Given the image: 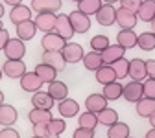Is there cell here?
Masks as SVG:
<instances>
[{
  "label": "cell",
  "mask_w": 155,
  "mask_h": 138,
  "mask_svg": "<svg viewBox=\"0 0 155 138\" xmlns=\"http://www.w3.org/2000/svg\"><path fill=\"white\" fill-rule=\"evenodd\" d=\"M28 120L33 125H46L54 120V116H52V111H46V109H31L28 112Z\"/></svg>",
  "instance_id": "cell-18"
},
{
  "label": "cell",
  "mask_w": 155,
  "mask_h": 138,
  "mask_svg": "<svg viewBox=\"0 0 155 138\" xmlns=\"http://www.w3.org/2000/svg\"><path fill=\"white\" fill-rule=\"evenodd\" d=\"M107 138H129V125L116 122L107 129Z\"/></svg>",
  "instance_id": "cell-32"
},
{
  "label": "cell",
  "mask_w": 155,
  "mask_h": 138,
  "mask_svg": "<svg viewBox=\"0 0 155 138\" xmlns=\"http://www.w3.org/2000/svg\"><path fill=\"white\" fill-rule=\"evenodd\" d=\"M98 122L102 124V125H105V127H111V125H114L116 122H118V114H116V111L114 109H104L100 114H98Z\"/></svg>",
  "instance_id": "cell-34"
},
{
  "label": "cell",
  "mask_w": 155,
  "mask_h": 138,
  "mask_svg": "<svg viewBox=\"0 0 155 138\" xmlns=\"http://www.w3.org/2000/svg\"><path fill=\"white\" fill-rule=\"evenodd\" d=\"M85 109L89 112L100 114L104 109H107V100L104 98V94H91V96H87V100H85Z\"/></svg>",
  "instance_id": "cell-16"
},
{
  "label": "cell",
  "mask_w": 155,
  "mask_h": 138,
  "mask_svg": "<svg viewBox=\"0 0 155 138\" xmlns=\"http://www.w3.org/2000/svg\"><path fill=\"white\" fill-rule=\"evenodd\" d=\"M72 2H78V4H80V2H81V0H72Z\"/></svg>",
  "instance_id": "cell-54"
},
{
  "label": "cell",
  "mask_w": 155,
  "mask_h": 138,
  "mask_svg": "<svg viewBox=\"0 0 155 138\" xmlns=\"http://www.w3.org/2000/svg\"><path fill=\"white\" fill-rule=\"evenodd\" d=\"M129 138H133V136H129Z\"/></svg>",
  "instance_id": "cell-57"
},
{
  "label": "cell",
  "mask_w": 155,
  "mask_h": 138,
  "mask_svg": "<svg viewBox=\"0 0 155 138\" xmlns=\"http://www.w3.org/2000/svg\"><path fill=\"white\" fill-rule=\"evenodd\" d=\"M96 81L102 85H109L113 81H118V77H116V72L111 65H104L100 70H96Z\"/></svg>",
  "instance_id": "cell-24"
},
{
  "label": "cell",
  "mask_w": 155,
  "mask_h": 138,
  "mask_svg": "<svg viewBox=\"0 0 155 138\" xmlns=\"http://www.w3.org/2000/svg\"><path fill=\"white\" fill-rule=\"evenodd\" d=\"M4 74L8 77H11V79H21V77L26 74V65L22 61H11V59H8V61L4 63L2 66Z\"/></svg>",
  "instance_id": "cell-12"
},
{
  "label": "cell",
  "mask_w": 155,
  "mask_h": 138,
  "mask_svg": "<svg viewBox=\"0 0 155 138\" xmlns=\"http://www.w3.org/2000/svg\"><path fill=\"white\" fill-rule=\"evenodd\" d=\"M54 103H55V100H54V98H52L46 90H39V92H35V94L31 96V105H33V109H46V111H52Z\"/></svg>",
  "instance_id": "cell-15"
},
{
  "label": "cell",
  "mask_w": 155,
  "mask_h": 138,
  "mask_svg": "<svg viewBox=\"0 0 155 138\" xmlns=\"http://www.w3.org/2000/svg\"><path fill=\"white\" fill-rule=\"evenodd\" d=\"M0 30H2V21H0Z\"/></svg>",
  "instance_id": "cell-55"
},
{
  "label": "cell",
  "mask_w": 155,
  "mask_h": 138,
  "mask_svg": "<svg viewBox=\"0 0 155 138\" xmlns=\"http://www.w3.org/2000/svg\"><path fill=\"white\" fill-rule=\"evenodd\" d=\"M78 124H80V127H85V129H92L98 125V114H94V112H89L85 111L83 114H80V120H78Z\"/></svg>",
  "instance_id": "cell-35"
},
{
  "label": "cell",
  "mask_w": 155,
  "mask_h": 138,
  "mask_svg": "<svg viewBox=\"0 0 155 138\" xmlns=\"http://www.w3.org/2000/svg\"><path fill=\"white\" fill-rule=\"evenodd\" d=\"M102 0H81L80 4H78V11H81L85 15H96L100 9H102Z\"/></svg>",
  "instance_id": "cell-30"
},
{
  "label": "cell",
  "mask_w": 155,
  "mask_h": 138,
  "mask_svg": "<svg viewBox=\"0 0 155 138\" xmlns=\"http://www.w3.org/2000/svg\"><path fill=\"white\" fill-rule=\"evenodd\" d=\"M124 53H126V50H124L122 46H118V44H111L107 50L102 52V59H104L105 65H113V63L118 61V59H122Z\"/></svg>",
  "instance_id": "cell-22"
},
{
  "label": "cell",
  "mask_w": 155,
  "mask_h": 138,
  "mask_svg": "<svg viewBox=\"0 0 155 138\" xmlns=\"http://www.w3.org/2000/svg\"><path fill=\"white\" fill-rule=\"evenodd\" d=\"M153 112H155V100H151V98H142L137 103V114L140 118H150Z\"/></svg>",
  "instance_id": "cell-31"
},
{
  "label": "cell",
  "mask_w": 155,
  "mask_h": 138,
  "mask_svg": "<svg viewBox=\"0 0 155 138\" xmlns=\"http://www.w3.org/2000/svg\"><path fill=\"white\" fill-rule=\"evenodd\" d=\"M4 53L11 61H22V57L26 55L24 41H21V39H9V43L4 48Z\"/></svg>",
  "instance_id": "cell-3"
},
{
  "label": "cell",
  "mask_w": 155,
  "mask_h": 138,
  "mask_svg": "<svg viewBox=\"0 0 155 138\" xmlns=\"http://www.w3.org/2000/svg\"><path fill=\"white\" fill-rule=\"evenodd\" d=\"M4 2H6L8 6L15 8V6H21V4H22V0H4Z\"/></svg>",
  "instance_id": "cell-46"
},
{
  "label": "cell",
  "mask_w": 155,
  "mask_h": 138,
  "mask_svg": "<svg viewBox=\"0 0 155 138\" xmlns=\"http://www.w3.org/2000/svg\"><path fill=\"white\" fill-rule=\"evenodd\" d=\"M43 63L54 66L57 72L65 70V66H67V61H65V57H63L61 52H45L43 53Z\"/></svg>",
  "instance_id": "cell-19"
},
{
  "label": "cell",
  "mask_w": 155,
  "mask_h": 138,
  "mask_svg": "<svg viewBox=\"0 0 155 138\" xmlns=\"http://www.w3.org/2000/svg\"><path fill=\"white\" fill-rule=\"evenodd\" d=\"M146 138H155V127H151V129L146 133Z\"/></svg>",
  "instance_id": "cell-47"
},
{
  "label": "cell",
  "mask_w": 155,
  "mask_h": 138,
  "mask_svg": "<svg viewBox=\"0 0 155 138\" xmlns=\"http://www.w3.org/2000/svg\"><path fill=\"white\" fill-rule=\"evenodd\" d=\"M2 75H4V70H2V68H0V81H2Z\"/></svg>",
  "instance_id": "cell-53"
},
{
  "label": "cell",
  "mask_w": 155,
  "mask_h": 138,
  "mask_svg": "<svg viewBox=\"0 0 155 138\" xmlns=\"http://www.w3.org/2000/svg\"><path fill=\"white\" fill-rule=\"evenodd\" d=\"M144 0H120V8L131 11V13H139L140 6H142Z\"/></svg>",
  "instance_id": "cell-39"
},
{
  "label": "cell",
  "mask_w": 155,
  "mask_h": 138,
  "mask_svg": "<svg viewBox=\"0 0 155 138\" xmlns=\"http://www.w3.org/2000/svg\"><path fill=\"white\" fill-rule=\"evenodd\" d=\"M17 118H18V112L13 105H6V103L0 105V125L9 127L17 122Z\"/></svg>",
  "instance_id": "cell-21"
},
{
  "label": "cell",
  "mask_w": 155,
  "mask_h": 138,
  "mask_svg": "<svg viewBox=\"0 0 155 138\" xmlns=\"http://www.w3.org/2000/svg\"><path fill=\"white\" fill-rule=\"evenodd\" d=\"M129 77L133 81H144L148 77V70H146V61L135 57L129 61Z\"/></svg>",
  "instance_id": "cell-8"
},
{
  "label": "cell",
  "mask_w": 155,
  "mask_h": 138,
  "mask_svg": "<svg viewBox=\"0 0 155 138\" xmlns=\"http://www.w3.org/2000/svg\"><path fill=\"white\" fill-rule=\"evenodd\" d=\"M35 26L37 30H41L45 33H50L55 30V24H57V15L55 13H37L35 17Z\"/></svg>",
  "instance_id": "cell-6"
},
{
  "label": "cell",
  "mask_w": 155,
  "mask_h": 138,
  "mask_svg": "<svg viewBox=\"0 0 155 138\" xmlns=\"http://www.w3.org/2000/svg\"><path fill=\"white\" fill-rule=\"evenodd\" d=\"M63 57H65V61L67 63H80V61H83V57H85V53H83V48L78 44V43H67V46L63 48Z\"/></svg>",
  "instance_id": "cell-9"
},
{
  "label": "cell",
  "mask_w": 155,
  "mask_h": 138,
  "mask_svg": "<svg viewBox=\"0 0 155 138\" xmlns=\"http://www.w3.org/2000/svg\"><path fill=\"white\" fill-rule=\"evenodd\" d=\"M139 22V17L137 13H131L124 8H118L116 9V24H118L122 30H133Z\"/></svg>",
  "instance_id": "cell-5"
},
{
  "label": "cell",
  "mask_w": 155,
  "mask_h": 138,
  "mask_svg": "<svg viewBox=\"0 0 155 138\" xmlns=\"http://www.w3.org/2000/svg\"><path fill=\"white\" fill-rule=\"evenodd\" d=\"M57 111H59V114L63 118H72L76 116L78 112H80V105H78L76 100H70V98H67V100L59 101V107H57Z\"/></svg>",
  "instance_id": "cell-26"
},
{
  "label": "cell",
  "mask_w": 155,
  "mask_h": 138,
  "mask_svg": "<svg viewBox=\"0 0 155 138\" xmlns=\"http://www.w3.org/2000/svg\"><path fill=\"white\" fill-rule=\"evenodd\" d=\"M41 46H43L45 52H63V48L67 46V39L57 35L55 31H50V33L43 35Z\"/></svg>",
  "instance_id": "cell-1"
},
{
  "label": "cell",
  "mask_w": 155,
  "mask_h": 138,
  "mask_svg": "<svg viewBox=\"0 0 155 138\" xmlns=\"http://www.w3.org/2000/svg\"><path fill=\"white\" fill-rule=\"evenodd\" d=\"M35 31H37V26H35L33 21H26V22L17 26V35H18L21 41H31L35 37Z\"/></svg>",
  "instance_id": "cell-29"
},
{
  "label": "cell",
  "mask_w": 155,
  "mask_h": 138,
  "mask_svg": "<svg viewBox=\"0 0 155 138\" xmlns=\"http://www.w3.org/2000/svg\"><path fill=\"white\" fill-rule=\"evenodd\" d=\"M72 138H94V131L92 129H85V127H78L72 133Z\"/></svg>",
  "instance_id": "cell-41"
},
{
  "label": "cell",
  "mask_w": 155,
  "mask_h": 138,
  "mask_svg": "<svg viewBox=\"0 0 155 138\" xmlns=\"http://www.w3.org/2000/svg\"><path fill=\"white\" fill-rule=\"evenodd\" d=\"M46 127H48V138L54 134V136H59L65 129H67V124H65V120H61V118H54V120L50 122V124H46Z\"/></svg>",
  "instance_id": "cell-38"
},
{
  "label": "cell",
  "mask_w": 155,
  "mask_h": 138,
  "mask_svg": "<svg viewBox=\"0 0 155 138\" xmlns=\"http://www.w3.org/2000/svg\"><path fill=\"white\" fill-rule=\"evenodd\" d=\"M33 138H41V136H33Z\"/></svg>",
  "instance_id": "cell-56"
},
{
  "label": "cell",
  "mask_w": 155,
  "mask_h": 138,
  "mask_svg": "<svg viewBox=\"0 0 155 138\" xmlns=\"http://www.w3.org/2000/svg\"><path fill=\"white\" fill-rule=\"evenodd\" d=\"M2 17H4V6L0 4V18H2Z\"/></svg>",
  "instance_id": "cell-51"
},
{
  "label": "cell",
  "mask_w": 155,
  "mask_h": 138,
  "mask_svg": "<svg viewBox=\"0 0 155 138\" xmlns=\"http://www.w3.org/2000/svg\"><path fill=\"white\" fill-rule=\"evenodd\" d=\"M0 105H4V92L0 90Z\"/></svg>",
  "instance_id": "cell-49"
},
{
  "label": "cell",
  "mask_w": 155,
  "mask_h": 138,
  "mask_svg": "<svg viewBox=\"0 0 155 138\" xmlns=\"http://www.w3.org/2000/svg\"><path fill=\"white\" fill-rule=\"evenodd\" d=\"M96 21L100 26H113L116 22V9L113 4H104L102 9L96 13Z\"/></svg>",
  "instance_id": "cell-11"
},
{
  "label": "cell",
  "mask_w": 155,
  "mask_h": 138,
  "mask_svg": "<svg viewBox=\"0 0 155 138\" xmlns=\"http://www.w3.org/2000/svg\"><path fill=\"white\" fill-rule=\"evenodd\" d=\"M9 39H11V37H9V33H8V30L2 28V30H0V50H2V52H4L6 44L9 43Z\"/></svg>",
  "instance_id": "cell-44"
},
{
  "label": "cell",
  "mask_w": 155,
  "mask_h": 138,
  "mask_svg": "<svg viewBox=\"0 0 155 138\" xmlns=\"http://www.w3.org/2000/svg\"><path fill=\"white\" fill-rule=\"evenodd\" d=\"M9 21H11V24H15V26L22 24V22H26V21H31V8L22 6V4L11 8V11H9Z\"/></svg>",
  "instance_id": "cell-13"
},
{
  "label": "cell",
  "mask_w": 155,
  "mask_h": 138,
  "mask_svg": "<svg viewBox=\"0 0 155 138\" xmlns=\"http://www.w3.org/2000/svg\"><path fill=\"white\" fill-rule=\"evenodd\" d=\"M139 43V35L135 33L133 30H120L116 33V44L122 46L124 50H131L135 48Z\"/></svg>",
  "instance_id": "cell-10"
},
{
  "label": "cell",
  "mask_w": 155,
  "mask_h": 138,
  "mask_svg": "<svg viewBox=\"0 0 155 138\" xmlns=\"http://www.w3.org/2000/svg\"><path fill=\"white\" fill-rule=\"evenodd\" d=\"M124 100L129 103H139L144 98V81H129L127 85H124Z\"/></svg>",
  "instance_id": "cell-2"
},
{
  "label": "cell",
  "mask_w": 155,
  "mask_h": 138,
  "mask_svg": "<svg viewBox=\"0 0 155 138\" xmlns=\"http://www.w3.org/2000/svg\"><path fill=\"white\" fill-rule=\"evenodd\" d=\"M105 4H114V2H120V0H104Z\"/></svg>",
  "instance_id": "cell-50"
},
{
  "label": "cell",
  "mask_w": 155,
  "mask_h": 138,
  "mask_svg": "<svg viewBox=\"0 0 155 138\" xmlns=\"http://www.w3.org/2000/svg\"><path fill=\"white\" fill-rule=\"evenodd\" d=\"M144 98H151L155 100V79H148L144 81Z\"/></svg>",
  "instance_id": "cell-40"
},
{
  "label": "cell",
  "mask_w": 155,
  "mask_h": 138,
  "mask_svg": "<svg viewBox=\"0 0 155 138\" xmlns=\"http://www.w3.org/2000/svg\"><path fill=\"white\" fill-rule=\"evenodd\" d=\"M61 6V0H31V9L37 13H55Z\"/></svg>",
  "instance_id": "cell-14"
},
{
  "label": "cell",
  "mask_w": 155,
  "mask_h": 138,
  "mask_svg": "<svg viewBox=\"0 0 155 138\" xmlns=\"http://www.w3.org/2000/svg\"><path fill=\"white\" fill-rule=\"evenodd\" d=\"M43 87V79L39 77L35 72H26L22 77H21V88L24 92H39Z\"/></svg>",
  "instance_id": "cell-7"
},
{
  "label": "cell",
  "mask_w": 155,
  "mask_h": 138,
  "mask_svg": "<svg viewBox=\"0 0 155 138\" xmlns=\"http://www.w3.org/2000/svg\"><path fill=\"white\" fill-rule=\"evenodd\" d=\"M104 65H105V63H104L100 52H89V53H85V57H83V66H85L87 70L96 72V70H100Z\"/></svg>",
  "instance_id": "cell-23"
},
{
  "label": "cell",
  "mask_w": 155,
  "mask_h": 138,
  "mask_svg": "<svg viewBox=\"0 0 155 138\" xmlns=\"http://www.w3.org/2000/svg\"><path fill=\"white\" fill-rule=\"evenodd\" d=\"M137 46H139L140 50H144V52L155 50V33H153V31H144V33H140V35H139Z\"/></svg>",
  "instance_id": "cell-33"
},
{
  "label": "cell",
  "mask_w": 155,
  "mask_h": 138,
  "mask_svg": "<svg viewBox=\"0 0 155 138\" xmlns=\"http://www.w3.org/2000/svg\"><path fill=\"white\" fill-rule=\"evenodd\" d=\"M146 70H148L150 79H155V59H148L146 61Z\"/></svg>",
  "instance_id": "cell-45"
},
{
  "label": "cell",
  "mask_w": 155,
  "mask_h": 138,
  "mask_svg": "<svg viewBox=\"0 0 155 138\" xmlns=\"http://www.w3.org/2000/svg\"><path fill=\"white\" fill-rule=\"evenodd\" d=\"M33 72L43 79V83H48V85H50L52 81H55V75H57V70H55L54 66H50V65H45V63L37 65Z\"/></svg>",
  "instance_id": "cell-28"
},
{
  "label": "cell",
  "mask_w": 155,
  "mask_h": 138,
  "mask_svg": "<svg viewBox=\"0 0 155 138\" xmlns=\"http://www.w3.org/2000/svg\"><path fill=\"white\" fill-rule=\"evenodd\" d=\"M148 120H150V125H151V127H155V112L148 118Z\"/></svg>",
  "instance_id": "cell-48"
},
{
  "label": "cell",
  "mask_w": 155,
  "mask_h": 138,
  "mask_svg": "<svg viewBox=\"0 0 155 138\" xmlns=\"http://www.w3.org/2000/svg\"><path fill=\"white\" fill-rule=\"evenodd\" d=\"M0 138H21V134L11 127H6L4 131H0Z\"/></svg>",
  "instance_id": "cell-43"
},
{
  "label": "cell",
  "mask_w": 155,
  "mask_h": 138,
  "mask_svg": "<svg viewBox=\"0 0 155 138\" xmlns=\"http://www.w3.org/2000/svg\"><path fill=\"white\" fill-rule=\"evenodd\" d=\"M104 98L107 101H114V100H118V98L124 96V85H120L118 81H113L109 85H104Z\"/></svg>",
  "instance_id": "cell-25"
},
{
  "label": "cell",
  "mask_w": 155,
  "mask_h": 138,
  "mask_svg": "<svg viewBox=\"0 0 155 138\" xmlns=\"http://www.w3.org/2000/svg\"><path fill=\"white\" fill-rule=\"evenodd\" d=\"M151 31L155 33V18H153V21H151Z\"/></svg>",
  "instance_id": "cell-52"
},
{
  "label": "cell",
  "mask_w": 155,
  "mask_h": 138,
  "mask_svg": "<svg viewBox=\"0 0 155 138\" xmlns=\"http://www.w3.org/2000/svg\"><path fill=\"white\" fill-rule=\"evenodd\" d=\"M68 18H70L72 28H74L76 33H87L89 31V28H91V17L89 15H85V13L76 9V11H72L68 15Z\"/></svg>",
  "instance_id": "cell-4"
},
{
  "label": "cell",
  "mask_w": 155,
  "mask_h": 138,
  "mask_svg": "<svg viewBox=\"0 0 155 138\" xmlns=\"http://www.w3.org/2000/svg\"><path fill=\"white\" fill-rule=\"evenodd\" d=\"M55 101H63V100H67L68 98V87L63 83V81H52L50 85H48V90H46Z\"/></svg>",
  "instance_id": "cell-20"
},
{
  "label": "cell",
  "mask_w": 155,
  "mask_h": 138,
  "mask_svg": "<svg viewBox=\"0 0 155 138\" xmlns=\"http://www.w3.org/2000/svg\"><path fill=\"white\" fill-rule=\"evenodd\" d=\"M137 17H139V21L151 24V21L155 18V0H144L139 13H137Z\"/></svg>",
  "instance_id": "cell-27"
},
{
  "label": "cell",
  "mask_w": 155,
  "mask_h": 138,
  "mask_svg": "<svg viewBox=\"0 0 155 138\" xmlns=\"http://www.w3.org/2000/svg\"><path fill=\"white\" fill-rule=\"evenodd\" d=\"M57 35H61V37H65V39H70L76 31H74V28H72V22H70V18H68V15H63V13H59L57 15V24H55V30H54Z\"/></svg>",
  "instance_id": "cell-17"
},
{
  "label": "cell",
  "mask_w": 155,
  "mask_h": 138,
  "mask_svg": "<svg viewBox=\"0 0 155 138\" xmlns=\"http://www.w3.org/2000/svg\"><path fill=\"white\" fill-rule=\"evenodd\" d=\"M111 44H109V37L107 35H94L92 39H91V48H92V52H104V50H107Z\"/></svg>",
  "instance_id": "cell-36"
},
{
  "label": "cell",
  "mask_w": 155,
  "mask_h": 138,
  "mask_svg": "<svg viewBox=\"0 0 155 138\" xmlns=\"http://www.w3.org/2000/svg\"><path fill=\"white\" fill-rule=\"evenodd\" d=\"M111 66L114 68V72H116V77H118V79H124V77H127V75H129V61H127L126 57L118 59V61H116V63H113Z\"/></svg>",
  "instance_id": "cell-37"
},
{
  "label": "cell",
  "mask_w": 155,
  "mask_h": 138,
  "mask_svg": "<svg viewBox=\"0 0 155 138\" xmlns=\"http://www.w3.org/2000/svg\"><path fill=\"white\" fill-rule=\"evenodd\" d=\"M48 127L46 125H33V136H41V138H48Z\"/></svg>",
  "instance_id": "cell-42"
}]
</instances>
